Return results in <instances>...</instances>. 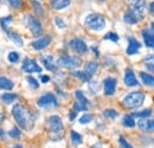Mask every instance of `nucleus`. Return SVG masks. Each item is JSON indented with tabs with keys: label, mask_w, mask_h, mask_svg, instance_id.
Here are the masks:
<instances>
[{
	"label": "nucleus",
	"mask_w": 154,
	"mask_h": 148,
	"mask_svg": "<svg viewBox=\"0 0 154 148\" xmlns=\"http://www.w3.org/2000/svg\"><path fill=\"white\" fill-rule=\"evenodd\" d=\"M12 115H13V117H14V120L19 127L24 128V129L30 128V125L32 123V114L24 106L14 104V107L12 108Z\"/></svg>",
	"instance_id": "obj_1"
},
{
	"label": "nucleus",
	"mask_w": 154,
	"mask_h": 148,
	"mask_svg": "<svg viewBox=\"0 0 154 148\" xmlns=\"http://www.w3.org/2000/svg\"><path fill=\"white\" fill-rule=\"evenodd\" d=\"M145 102V94L141 91H133L129 93L122 101L123 106L128 109H135L143 104Z\"/></svg>",
	"instance_id": "obj_2"
},
{
	"label": "nucleus",
	"mask_w": 154,
	"mask_h": 148,
	"mask_svg": "<svg viewBox=\"0 0 154 148\" xmlns=\"http://www.w3.org/2000/svg\"><path fill=\"white\" fill-rule=\"evenodd\" d=\"M85 26L89 30L93 31H102L106 27V19L102 14L98 13H91L89 16H87V18L84 20Z\"/></svg>",
	"instance_id": "obj_3"
},
{
	"label": "nucleus",
	"mask_w": 154,
	"mask_h": 148,
	"mask_svg": "<svg viewBox=\"0 0 154 148\" xmlns=\"http://www.w3.org/2000/svg\"><path fill=\"white\" fill-rule=\"evenodd\" d=\"M49 122V128H50V134L54 139H60L63 136V131H64V126H63V121L58 115H52L49 117L48 120Z\"/></svg>",
	"instance_id": "obj_4"
},
{
	"label": "nucleus",
	"mask_w": 154,
	"mask_h": 148,
	"mask_svg": "<svg viewBox=\"0 0 154 148\" xmlns=\"http://www.w3.org/2000/svg\"><path fill=\"white\" fill-rule=\"evenodd\" d=\"M128 5L131 7L129 11H132L139 20L145 18L146 13V0H128Z\"/></svg>",
	"instance_id": "obj_5"
},
{
	"label": "nucleus",
	"mask_w": 154,
	"mask_h": 148,
	"mask_svg": "<svg viewBox=\"0 0 154 148\" xmlns=\"http://www.w3.org/2000/svg\"><path fill=\"white\" fill-rule=\"evenodd\" d=\"M57 65L60 68H65V69H76L82 65V59L79 57L64 56L57 60Z\"/></svg>",
	"instance_id": "obj_6"
},
{
	"label": "nucleus",
	"mask_w": 154,
	"mask_h": 148,
	"mask_svg": "<svg viewBox=\"0 0 154 148\" xmlns=\"http://www.w3.org/2000/svg\"><path fill=\"white\" fill-rule=\"evenodd\" d=\"M37 104H38L40 108H50V107H55V108H57L58 106H59L56 96L52 95V94H50V93L45 94V95H43L42 97H39Z\"/></svg>",
	"instance_id": "obj_7"
},
{
	"label": "nucleus",
	"mask_w": 154,
	"mask_h": 148,
	"mask_svg": "<svg viewBox=\"0 0 154 148\" xmlns=\"http://www.w3.org/2000/svg\"><path fill=\"white\" fill-rule=\"evenodd\" d=\"M25 23L27 24L30 31H31L35 36H40V35L43 33V26H42L40 21H39L37 18H35V17H32V16H26V17H25Z\"/></svg>",
	"instance_id": "obj_8"
},
{
	"label": "nucleus",
	"mask_w": 154,
	"mask_h": 148,
	"mask_svg": "<svg viewBox=\"0 0 154 148\" xmlns=\"http://www.w3.org/2000/svg\"><path fill=\"white\" fill-rule=\"evenodd\" d=\"M21 69H23V71L26 72V74H33V72H40V71H42V68L37 64V62H35L33 59L27 58V57L24 58Z\"/></svg>",
	"instance_id": "obj_9"
},
{
	"label": "nucleus",
	"mask_w": 154,
	"mask_h": 148,
	"mask_svg": "<svg viewBox=\"0 0 154 148\" xmlns=\"http://www.w3.org/2000/svg\"><path fill=\"white\" fill-rule=\"evenodd\" d=\"M70 48L72 51H75L78 55H84L88 52V46H87L85 42L79 38H75L70 42Z\"/></svg>",
	"instance_id": "obj_10"
},
{
	"label": "nucleus",
	"mask_w": 154,
	"mask_h": 148,
	"mask_svg": "<svg viewBox=\"0 0 154 148\" xmlns=\"http://www.w3.org/2000/svg\"><path fill=\"white\" fill-rule=\"evenodd\" d=\"M116 79L114 77H108L103 82V88H104V94L107 96H112L115 94L116 90Z\"/></svg>",
	"instance_id": "obj_11"
},
{
	"label": "nucleus",
	"mask_w": 154,
	"mask_h": 148,
	"mask_svg": "<svg viewBox=\"0 0 154 148\" xmlns=\"http://www.w3.org/2000/svg\"><path fill=\"white\" fill-rule=\"evenodd\" d=\"M51 40H52V37L51 36H45V37L43 38H39L37 40H35V42H32L31 43V46L35 49V50H44L45 48H48L49 46V44L51 43Z\"/></svg>",
	"instance_id": "obj_12"
},
{
	"label": "nucleus",
	"mask_w": 154,
	"mask_h": 148,
	"mask_svg": "<svg viewBox=\"0 0 154 148\" xmlns=\"http://www.w3.org/2000/svg\"><path fill=\"white\" fill-rule=\"evenodd\" d=\"M140 48H141V43H140V42H137L134 37L128 38V48H127V50H126L127 55H129V56L136 55V54L139 52Z\"/></svg>",
	"instance_id": "obj_13"
},
{
	"label": "nucleus",
	"mask_w": 154,
	"mask_h": 148,
	"mask_svg": "<svg viewBox=\"0 0 154 148\" xmlns=\"http://www.w3.org/2000/svg\"><path fill=\"white\" fill-rule=\"evenodd\" d=\"M125 84L127 87H139V82L134 75V71L132 69H126L125 71Z\"/></svg>",
	"instance_id": "obj_14"
},
{
	"label": "nucleus",
	"mask_w": 154,
	"mask_h": 148,
	"mask_svg": "<svg viewBox=\"0 0 154 148\" xmlns=\"http://www.w3.org/2000/svg\"><path fill=\"white\" fill-rule=\"evenodd\" d=\"M139 128L145 131H152L154 130V119H148V117H143L140 119L137 122Z\"/></svg>",
	"instance_id": "obj_15"
},
{
	"label": "nucleus",
	"mask_w": 154,
	"mask_h": 148,
	"mask_svg": "<svg viewBox=\"0 0 154 148\" xmlns=\"http://www.w3.org/2000/svg\"><path fill=\"white\" fill-rule=\"evenodd\" d=\"M42 62L44 64V66L50 70V71H57V66L54 63V57L52 56H44L42 57Z\"/></svg>",
	"instance_id": "obj_16"
},
{
	"label": "nucleus",
	"mask_w": 154,
	"mask_h": 148,
	"mask_svg": "<svg viewBox=\"0 0 154 148\" xmlns=\"http://www.w3.org/2000/svg\"><path fill=\"white\" fill-rule=\"evenodd\" d=\"M140 77H141V81H142L143 85H146V87H154V76L141 71L140 72Z\"/></svg>",
	"instance_id": "obj_17"
},
{
	"label": "nucleus",
	"mask_w": 154,
	"mask_h": 148,
	"mask_svg": "<svg viewBox=\"0 0 154 148\" xmlns=\"http://www.w3.org/2000/svg\"><path fill=\"white\" fill-rule=\"evenodd\" d=\"M70 5V0H51V7L54 10H63Z\"/></svg>",
	"instance_id": "obj_18"
},
{
	"label": "nucleus",
	"mask_w": 154,
	"mask_h": 148,
	"mask_svg": "<svg viewBox=\"0 0 154 148\" xmlns=\"http://www.w3.org/2000/svg\"><path fill=\"white\" fill-rule=\"evenodd\" d=\"M142 37H143L146 46L151 48V49H154V35H152L151 32H148L147 30H145V31H142Z\"/></svg>",
	"instance_id": "obj_19"
},
{
	"label": "nucleus",
	"mask_w": 154,
	"mask_h": 148,
	"mask_svg": "<svg viewBox=\"0 0 154 148\" xmlns=\"http://www.w3.org/2000/svg\"><path fill=\"white\" fill-rule=\"evenodd\" d=\"M13 87H14V83L11 79H8L6 77H0V89L1 90H11V89H13Z\"/></svg>",
	"instance_id": "obj_20"
},
{
	"label": "nucleus",
	"mask_w": 154,
	"mask_h": 148,
	"mask_svg": "<svg viewBox=\"0 0 154 148\" xmlns=\"http://www.w3.org/2000/svg\"><path fill=\"white\" fill-rule=\"evenodd\" d=\"M31 5H32V7H33L35 13H36L38 17H44V16H45V10H44V7H43V5H42L40 2L36 1V0H32V1H31Z\"/></svg>",
	"instance_id": "obj_21"
},
{
	"label": "nucleus",
	"mask_w": 154,
	"mask_h": 148,
	"mask_svg": "<svg viewBox=\"0 0 154 148\" xmlns=\"http://www.w3.org/2000/svg\"><path fill=\"white\" fill-rule=\"evenodd\" d=\"M18 95L17 94H2L1 95V101L2 102H5V104H11V103H13L16 100H18Z\"/></svg>",
	"instance_id": "obj_22"
},
{
	"label": "nucleus",
	"mask_w": 154,
	"mask_h": 148,
	"mask_svg": "<svg viewBox=\"0 0 154 148\" xmlns=\"http://www.w3.org/2000/svg\"><path fill=\"white\" fill-rule=\"evenodd\" d=\"M123 20H125L127 24H136V23H139V21H140V20L137 19V17L135 16L132 11H128L127 13H125V16H123Z\"/></svg>",
	"instance_id": "obj_23"
},
{
	"label": "nucleus",
	"mask_w": 154,
	"mask_h": 148,
	"mask_svg": "<svg viewBox=\"0 0 154 148\" xmlns=\"http://www.w3.org/2000/svg\"><path fill=\"white\" fill-rule=\"evenodd\" d=\"M97 69H98V63H96V62H89L87 64V66H85V72L91 77L93 75H95Z\"/></svg>",
	"instance_id": "obj_24"
},
{
	"label": "nucleus",
	"mask_w": 154,
	"mask_h": 148,
	"mask_svg": "<svg viewBox=\"0 0 154 148\" xmlns=\"http://www.w3.org/2000/svg\"><path fill=\"white\" fill-rule=\"evenodd\" d=\"M7 35H8V38H10V40L11 42H13L14 44H17L18 46H23V39L20 38V36L18 33H16V32H7Z\"/></svg>",
	"instance_id": "obj_25"
},
{
	"label": "nucleus",
	"mask_w": 154,
	"mask_h": 148,
	"mask_svg": "<svg viewBox=\"0 0 154 148\" xmlns=\"http://www.w3.org/2000/svg\"><path fill=\"white\" fill-rule=\"evenodd\" d=\"M143 63H145V66L149 70L154 72V55H148L145 59H143Z\"/></svg>",
	"instance_id": "obj_26"
},
{
	"label": "nucleus",
	"mask_w": 154,
	"mask_h": 148,
	"mask_svg": "<svg viewBox=\"0 0 154 148\" xmlns=\"http://www.w3.org/2000/svg\"><path fill=\"white\" fill-rule=\"evenodd\" d=\"M135 125H136V122L134 121V117L132 115H126L123 117V126H126L128 128H133L135 127Z\"/></svg>",
	"instance_id": "obj_27"
},
{
	"label": "nucleus",
	"mask_w": 154,
	"mask_h": 148,
	"mask_svg": "<svg viewBox=\"0 0 154 148\" xmlns=\"http://www.w3.org/2000/svg\"><path fill=\"white\" fill-rule=\"evenodd\" d=\"M74 76L77 77L78 79L83 81V82H88V81H90V79H91V77L87 74L85 71H74Z\"/></svg>",
	"instance_id": "obj_28"
},
{
	"label": "nucleus",
	"mask_w": 154,
	"mask_h": 148,
	"mask_svg": "<svg viewBox=\"0 0 154 148\" xmlns=\"http://www.w3.org/2000/svg\"><path fill=\"white\" fill-rule=\"evenodd\" d=\"M71 141H72V143H74L75 146H78V145H81V143H82L83 139H82V136H81L77 131L72 130V131H71Z\"/></svg>",
	"instance_id": "obj_29"
},
{
	"label": "nucleus",
	"mask_w": 154,
	"mask_h": 148,
	"mask_svg": "<svg viewBox=\"0 0 154 148\" xmlns=\"http://www.w3.org/2000/svg\"><path fill=\"white\" fill-rule=\"evenodd\" d=\"M10 23H12V17L11 16H7V17H4V18L0 20V24H1V27H2V30L7 33L8 32V27H7V25L10 24Z\"/></svg>",
	"instance_id": "obj_30"
},
{
	"label": "nucleus",
	"mask_w": 154,
	"mask_h": 148,
	"mask_svg": "<svg viewBox=\"0 0 154 148\" xmlns=\"http://www.w3.org/2000/svg\"><path fill=\"white\" fill-rule=\"evenodd\" d=\"M12 8H14V10H20L21 8V6H23V2H24V0H5Z\"/></svg>",
	"instance_id": "obj_31"
},
{
	"label": "nucleus",
	"mask_w": 154,
	"mask_h": 148,
	"mask_svg": "<svg viewBox=\"0 0 154 148\" xmlns=\"http://www.w3.org/2000/svg\"><path fill=\"white\" fill-rule=\"evenodd\" d=\"M75 96H76V98L78 100V102H79V103H82V104H84V106L89 104V101H88V98L84 96V94L82 93L81 90H77L76 93H75Z\"/></svg>",
	"instance_id": "obj_32"
},
{
	"label": "nucleus",
	"mask_w": 154,
	"mask_h": 148,
	"mask_svg": "<svg viewBox=\"0 0 154 148\" xmlns=\"http://www.w3.org/2000/svg\"><path fill=\"white\" fill-rule=\"evenodd\" d=\"M152 114V110L151 109H145L142 111H136V113H133L132 116L133 117H140V119H143V117H148L149 115Z\"/></svg>",
	"instance_id": "obj_33"
},
{
	"label": "nucleus",
	"mask_w": 154,
	"mask_h": 148,
	"mask_svg": "<svg viewBox=\"0 0 154 148\" xmlns=\"http://www.w3.org/2000/svg\"><path fill=\"white\" fill-rule=\"evenodd\" d=\"M93 115H90V114H84L83 116H81V119H79V123L81 125H88V123H90L91 121H93Z\"/></svg>",
	"instance_id": "obj_34"
},
{
	"label": "nucleus",
	"mask_w": 154,
	"mask_h": 148,
	"mask_svg": "<svg viewBox=\"0 0 154 148\" xmlns=\"http://www.w3.org/2000/svg\"><path fill=\"white\" fill-rule=\"evenodd\" d=\"M103 115L106 117H108V119H116L119 116V113L114 110V109H106V110L103 111Z\"/></svg>",
	"instance_id": "obj_35"
},
{
	"label": "nucleus",
	"mask_w": 154,
	"mask_h": 148,
	"mask_svg": "<svg viewBox=\"0 0 154 148\" xmlns=\"http://www.w3.org/2000/svg\"><path fill=\"white\" fill-rule=\"evenodd\" d=\"M8 135L11 136V137H13V139H20V136H21V131H20L17 127H13V128H11V130L8 131Z\"/></svg>",
	"instance_id": "obj_36"
},
{
	"label": "nucleus",
	"mask_w": 154,
	"mask_h": 148,
	"mask_svg": "<svg viewBox=\"0 0 154 148\" xmlns=\"http://www.w3.org/2000/svg\"><path fill=\"white\" fill-rule=\"evenodd\" d=\"M104 39L106 40H112V42H119V36L116 35V33H114V32H109V33H107L106 36H104Z\"/></svg>",
	"instance_id": "obj_37"
},
{
	"label": "nucleus",
	"mask_w": 154,
	"mask_h": 148,
	"mask_svg": "<svg viewBox=\"0 0 154 148\" xmlns=\"http://www.w3.org/2000/svg\"><path fill=\"white\" fill-rule=\"evenodd\" d=\"M8 60L11 62V63H17L18 60H19V54L18 52H10L8 54Z\"/></svg>",
	"instance_id": "obj_38"
},
{
	"label": "nucleus",
	"mask_w": 154,
	"mask_h": 148,
	"mask_svg": "<svg viewBox=\"0 0 154 148\" xmlns=\"http://www.w3.org/2000/svg\"><path fill=\"white\" fill-rule=\"evenodd\" d=\"M119 142H120L121 148H133V146H132V145H131V143H129L125 137H122V136L119 139Z\"/></svg>",
	"instance_id": "obj_39"
},
{
	"label": "nucleus",
	"mask_w": 154,
	"mask_h": 148,
	"mask_svg": "<svg viewBox=\"0 0 154 148\" xmlns=\"http://www.w3.org/2000/svg\"><path fill=\"white\" fill-rule=\"evenodd\" d=\"M74 109L75 111H84L87 110V106H84L79 102H76V103H74Z\"/></svg>",
	"instance_id": "obj_40"
},
{
	"label": "nucleus",
	"mask_w": 154,
	"mask_h": 148,
	"mask_svg": "<svg viewBox=\"0 0 154 148\" xmlns=\"http://www.w3.org/2000/svg\"><path fill=\"white\" fill-rule=\"evenodd\" d=\"M27 82H29V84H30L32 88H35V89H38L39 88V83L33 78V77H27Z\"/></svg>",
	"instance_id": "obj_41"
},
{
	"label": "nucleus",
	"mask_w": 154,
	"mask_h": 148,
	"mask_svg": "<svg viewBox=\"0 0 154 148\" xmlns=\"http://www.w3.org/2000/svg\"><path fill=\"white\" fill-rule=\"evenodd\" d=\"M55 24L58 26V29H65V23H64V20L62 18H59V17H56L55 18Z\"/></svg>",
	"instance_id": "obj_42"
},
{
	"label": "nucleus",
	"mask_w": 154,
	"mask_h": 148,
	"mask_svg": "<svg viewBox=\"0 0 154 148\" xmlns=\"http://www.w3.org/2000/svg\"><path fill=\"white\" fill-rule=\"evenodd\" d=\"M40 81H42L43 83H48V82L50 81V77H49L48 75H43V76H40Z\"/></svg>",
	"instance_id": "obj_43"
},
{
	"label": "nucleus",
	"mask_w": 154,
	"mask_h": 148,
	"mask_svg": "<svg viewBox=\"0 0 154 148\" xmlns=\"http://www.w3.org/2000/svg\"><path fill=\"white\" fill-rule=\"evenodd\" d=\"M69 119H70L71 121H74V120L76 119V111H72V113H70V115H69Z\"/></svg>",
	"instance_id": "obj_44"
},
{
	"label": "nucleus",
	"mask_w": 154,
	"mask_h": 148,
	"mask_svg": "<svg viewBox=\"0 0 154 148\" xmlns=\"http://www.w3.org/2000/svg\"><path fill=\"white\" fill-rule=\"evenodd\" d=\"M149 11H151V13L154 16V1L149 5Z\"/></svg>",
	"instance_id": "obj_45"
},
{
	"label": "nucleus",
	"mask_w": 154,
	"mask_h": 148,
	"mask_svg": "<svg viewBox=\"0 0 154 148\" xmlns=\"http://www.w3.org/2000/svg\"><path fill=\"white\" fill-rule=\"evenodd\" d=\"M13 148H23V147H21L20 145H18V146H14V147H13Z\"/></svg>",
	"instance_id": "obj_46"
},
{
	"label": "nucleus",
	"mask_w": 154,
	"mask_h": 148,
	"mask_svg": "<svg viewBox=\"0 0 154 148\" xmlns=\"http://www.w3.org/2000/svg\"><path fill=\"white\" fill-rule=\"evenodd\" d=\"M151 27L153 29V31H154V23H152V24H151Z\"/></svg>",
	"instance_id": "obj_47"
},
{
	"label": "nucleus",
	"mask_w": 154,
	"mask_h": 148,
	"mask_svg": "<svg viewBox=\"0 0 154 148\" xmlns=\"http://www.w3.org/2000/svg\"><path fill=\"white\" fill-rule=\"evenodd\" d=\"M100 1H106V0H100Z\"/></svg>",
	"instance_id": "obj_48"
}]
</instances>
